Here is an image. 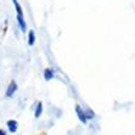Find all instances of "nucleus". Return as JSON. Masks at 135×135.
<instances>
[{"mask_svg": "<svg viewBox=\"0 0 135 135\" xmlns=\"http://www.w3.org/2000/svg\"><path fill=\"white\" fill-rule=\"evenodd\" d=\"M13 4H15V7H16V12H17V22L20 25V28L22 32H26L27 31V25L25 22V18H23V12H22V7L21 5L18 4L17 0H12Z\"/></svg>", "mask_w": 135, "mask_h": 135, "instance_id": "f257e3e1", "label": "nucleus"}, {"mask_svg": "<svg viewBox=\"0 0 135 135\" xmlns=\"http://www.w3.org/2000/svg\"><path fill=\"white\" fill-rule=\"evenodd\" d=\"M17 88H18V86H17V83H16L15 80H11L9 86H7V89H6V93H5L6 98H12V95L17 91Z\"/></svg>", "mask_w": 135, "mask_h": 135, "instance_id": "f03ea898", "label": "nucleus"}, {"mask_svg": "<svg viewBox=\"0 0 135 135\" xmlns=\"http://www.w3.org/2000/svg\"><path fill=\"white\" fill-rule=\"evenodd\" d=\"M75 112H77V116H78L79 120H80L83 124H86L88 119H86V117H85V112L83 111V108L79 106V105H77V106H75Z\"/></svg>", "mask_w": 135, "mask_h": 135, "instance_id": "7ed1b4c3", "label": "nucleus"}, {"mask_svg": "<svg viewBox=\"0 0 135 135\" xmlns=\"http://www.w3.org/2000/svg\"><path fill=\"white\" fill-rule=\"evenodd\" d=\"M6 126H7V129L11 133H16L17 132V128H18V122L15 119H9L6 122Z\"/></svg>", "mask_w": 135, "mask_h": 135, "instance_id": "20e7f679", "label": "nucleus"}, {"mask_svg": "<svg viewBox=\"0 0 135 135\" xmlns=\"http://www.w3.org/2000/svg\"><path fill=\"white\" fill-rule=\"evenodd\" d=\"M41 112H43V102L41 101H39L37 104V107H35V111H34V117L35 118H39L41 114Z\"/></svg>", "mask_w": 135, "mask_h": 135, "instance_id": "39448f33", "label": "nucleus"}, {"mask_svg": "<svg viewBox=\"0 0 135 135\" xmlns=\"http://www.w3.org/2000/svg\"><path fill=\"white\" fill-rule=\"evenodd\" d=\"M35 43V33L34 31H29L28 33V45L29 46H33Z\"/></svg>", "mask_w": 135, "mask_h": 135, "instance_id": "423d86ee", "label": "nucleus"}, {"mask_svg": "<svg viewBox=\"0 0 135 135\" xmlns=\"http://www.w3.org/2000/svg\"><path fill=\"white\" fill-rule=\"evenodd\" d=\"M44 78L45 80H50L54 78V71L51 68H45L44 71Z\"/></svg>", "mask_w": 135, "mask_h": 135, "instance_id": "0eeeda50", "label": "nucleus"}, {"mask_svg": "<svg viewBox=\"0 0 135 135\" xmlns=\"http://www.w3.org/2000/svg\"><path fill=\"white\" fill-rule=\"evenodd\" d=\"M85 112V117H86V119H94L95 118V113L93 110H90V108H88L86 111H84Z\"/></svg>", "mask_w": 135, "mask_h": 135, "instance_id": "6e6552de", "label": "nucleus"}, {"mask_svg": "<svg viewBox=\"0 0 135 135\" xmlns=\"http://www.w3.org/2000/svg\"><path fill=\"white\" fill-rule=\"evenodd\" d=\"M0 135H6V132L4 129H0Z\"/></svg>", "mask_w": 135, "mask_h": 135, "instance_id": "1a4fd4ad", "label": "nucleus"}, {"mask_svg": "<svg viewBox=\"0 0 135 135\" xmlns=\"http://www.w3.org/2000/svg\"><path fill=\"white\" fill-rule=\"evenodd\" d=\"M41 135H45V133H43V134H41Z\"/></svg>", "mask_w": 135, "mask_h": 135, "instance_id": "9d476101", "label": "nucleus"}]
</instances>
